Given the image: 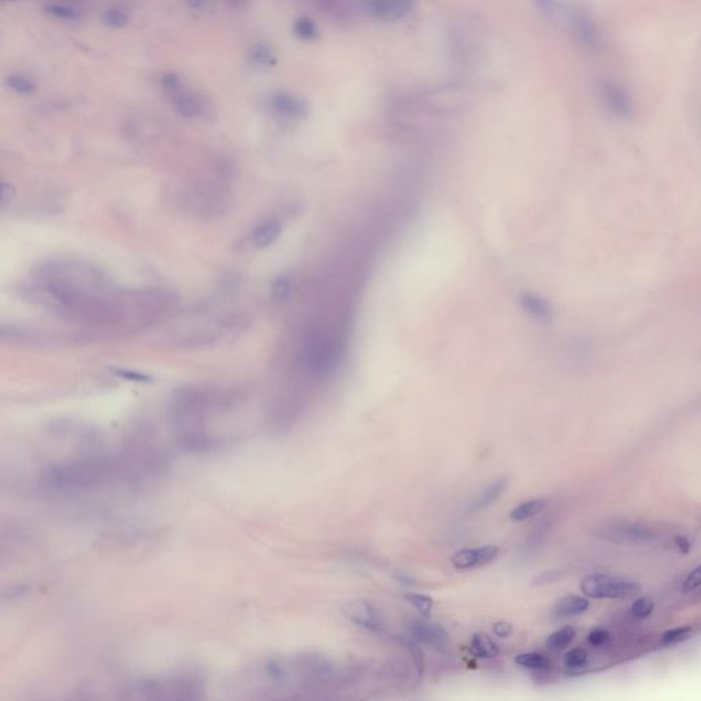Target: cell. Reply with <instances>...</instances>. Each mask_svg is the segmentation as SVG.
Returning <instances> with one entry per match:
<instances>
[{"mask_svg":"<svg viewBox=\"0 0 701 701\" xmlns=\"http://www.w3.org/2000/svg\"><path fill=\"white\" fill-rule=\"evenodd\" d=\"M581 591L585 596L597 600H619L636 596L641 591L640 585L628 578L596 572L581 581Z\"/></svg>","mask_w":701,"mask_h":701,"instance_id":"cell-5","label":"cell"},{"mask_svg":"<svg viewBox=\"0 0 701 701\" xmlns=\"http://www.w3.org/2000/svg\"><path fill=\"white\" fill-rule=\"evenodd\" d=\"M548 504V500L547 498H532V500H526L520 504H518L517 507L510 513V518L515 522H522V520H526V519H530V518L535 517L538 515Z\"/></svg>","mask_w":701,"mask_h":701,"instance_id":"cell-21","label":"cell"},{"mask_svg":"<svg viewBox=\"0 0 701 701\" xmlns=\"http://www.w3.org/2000/svg\"><path fill=\"white\" fill-rule=\"evenodd\" d=\"M292 291V284L288 277H279L272 285V297L274 301L282 303L285 301Z\"/></svg>","mask_w":701,"mask_h":701,"instance_id":"cell-31","label":"cell"},{"mask_svg":"<svg viewBox=\"0 0 701 701\" xmlns=\"http://www.w3.org/2000/svg\"><path fill=\"white\" fill-rule=\"evenodd\" d=\"M675 545L678 547L680 551H683V554H687L690 551V542L686 537L683 535H677L675 537Z\"/></svg>","mask_w":701,"mask_h":701,"instance_id":"cell-43","label":"cell"},{"mask_svg":"<svg viewBox=\"0 0 701 701\" xmlns=\"http://www.w3.org/2000/svg\"><path fill=\"white\" fill-rule=\"evenodd\" d=\"M600 91H601V97H603L606 107L615 117L622 118V119L633 117V112H634L633 100H631L630 95L624 90V87H621L612 81H606L601 84Z\"/></svg>","mask_w":701,"mask_h":701,"instance_id":"cell-9","label":"cell"},{"mask_svg":"<svg viewBox=\"0 0 701 701\" xmlns=\"http://www.w3.org/2000/svg\"><path fill=\"white\" fill-rule=\"evenodd\" d=\"M589 609V601L585 597L570 594L560 599L554 607V614L557 616H569L578 615Z\"/></svg>","mask_w":701,"mask_h":701,"instance_id":"cell-20","label":"cell"},{"mask_svg":"<svg viewBox=\"0 0 701 701\" xmlns=\"http://www.w3.org/2000/svg\"><path fill=\"white\" fill-rule=\"evenodd\" d=\"M269 105L272 110L276 111L279 115L295 121L307 118L310 112L309 103L295 93L284 92V91L274 92L269 99Z\"/></svg>","mask_w":701,"mask_h":701,"instance_id":"cell-11","label":"cell"},{"mask_svg":"<svg viewBox=\"0 0 701 701\" xmlns=\"http://www.w3.org/2000/svg\"><path fill=\"white\" fill-rule=\"evenodd\" d=\"M47 11L53 17L62 21H77L80 18V11L72 6H66V4H50L47 7Z\"/></svg>","mask_w":701,"mask_h":701,"instance_id":"cell-32","label":"cell"},{"mask_svg":"<svg viewBox=\"0 0 701 701\" xmlns=\"http://www.w3.org/2000/svg\"><path fill=\"white\" fill-rule=\"evenodd\" d=\"M519 303H520L522 310L535 321L542 322V323L551 321L552 309H551L550 303L545 299H542L541 296L530 294V292H525V294L519 296Z\"/></svg>","mask_w":701,"mask_h":701,"instance_id":"cell-16","label":"cell"},{"mask_svg":"<svg viewBox=\"0 0 701 701\" xmlns=\"http://www.w3.org/2000/svg\"><path fill=\"white\" fill-rule=\"evenodd\" d=\"M607 535L612 537L614 540L628 541V542H643V544L653 542L659 538L652 529L643 525L628 523V522L611 526Z\"/></svg>","mask_w":701,"mask_h":701,"instance_id":"cell-14","label":"cell"},{"mask_svg":"<svg viewBox=\"0 0 701 701\" xmlns=\"http://www.w3.org/2000/svg\"><path fill=\"white\" fill-rule=\"evenodd\" d=\"M515 662H517L518 665L523 667V668H528V670H538V671H542V670H547L550 668V660L547 656H544L542 653H538V652H526V653H520L515 658Z\"/></svg>","mask_w":701,"mask_h":701,"instance_id":"cell-24","label":"cell"},{"mask_svg":"<svg viewBox=\"0 0 701 701\" xmlns=\"http://www.w3.org/2000/svg\"><path fill=\"white\" fill-rule=\"evenodd\" d=\"M498 552L500 550L496 545L461 550L451 556V563L456 570H473L492 563L498 557Z\"/></svg>","mask_w":701,"mask_h":701,"instance_id":"cell-10","label":"cell"},{"mask_svg":"<svg viewBox=\"0 0 701 701\" xmlns=\"http://www.w3.org/2000/svg\"><path fill=\"white\" fill-rule=\"evenodd\" d=\"M533 3L535 9L547 18L555 19L560 13L557 0H533Z\"/></svg>","mask_w":701,"mask_h":701,"instance_id":"cell-34","label":"cell"},{"mask_svg":"<svg viewBox=\"0 0 701 701\" xmlns=\"http://www.w3.org/2000/svg\"><path fill=\"white\" fill-rule=\"evenodd\" d=\"M412 9V0H368L370 14L382 22L405 18Z\"/></svg>","mask_w":701,"mask_h":701,"instance_id":"cell-13","label":"cell"},{"mask_svg":"<svg viewBox=\"0 0 701 701\" xmlns=\"http://www.w3.org/2000/svg\"><path fill=\"white\" fill-rule=\"evenodd\" d=\"M588 652L582 648H574L569 651L563 658V665L570 670H578L588 663Z\"/></svg>","mask_w":701,"mask_h":701,"instance_id":"cell-28","label":"cell"},{"mask_svg":"<svg viewBox=\"0 0 701 701\" xmlns=\"http://www.w3.org/2000/svg\"><path fill=\"white\" fill-rule=\"evenodd\" d=\"M208 1L210 0H185V4L193 11H200L208 6Z\"/></svg>","mask_w":701,"mask_h":701,"instance_id":"cell-42","label":"cell"},{"mask_svg":"<svg viewBox=\"0 0 701 701\" xmlns=\"http://www.w3.org/2000/svg\"><path fill=\"white\" fill-rule=\"evenodd\" d=\"M560 577H562V572L559 570H547V572L535 575V578L532 579V585H547V584L557 581Z\"/></svg>","mask_w":701,"mask_h":701,"instance_id":"cell-36","label":"cell"},{"mask_svg":"<svg viewBox=\"0 0 701 701\" xmlns=\"http://www.w3.org/2000/svg\"><path fill=\"white\" fill-rule=\"evenodd\" d=\"M282 226L276 218H269L259 223L252 233V242L258 248H267L279 239Z\"/></svg>","mask_w":701,"mask_h":701,"instance_id":"cell-18","label":"cell"},{"mask_svg":"<svg viewBox=\"0 0 701 701\" xmlns=\"http://www.w3.org/2000/svg\"><path fill=\"white\" fill-rule=\"evenodd\" d=\"M315 6L325 13L329 18L347 23L355 18V9L352 0H310Z\"/></svg>","mask_w":701,"mask_h":701,"instance_id":"cell-15","label":"cell"},{"mask_svg":"<svg viewBox=\"0 0 701 701\" xmlns=\"http://www.w3.org/2000/svg\"><path fill=\"white\" fill-rule=\"evenodd\" d=\"M653 609H655L653 600H651L649 597H640L631 604L630 612L637 619H646L652 614Z\"/></svg>","mask_w":701,"mask_h":701,"instance_id":"cell-33","label":"cell"},{"mask_svg":"<svg viewBox=\"0 0 701 701\" xmlns=\"http://www.w3.org/2000/svg\"><path fill=\"white\" fill-rule=\"evenodd\" d=\"M103 22L110 26V28H115V29H119V28H124L128 25L129 22V16L125 10L119 9V7H111L109 10H106L103 13Z\"/></svg>","mask_w":701,"mask_h":701,"instance_id":"cell-27","label":"cell"},{"mask_svg":"<svg viewBox=\"0 0 701 701\" xmlns=\"http://www.w3.org/2000/svg\"><path fill=\"white\" fill-rule=\"evenodd\" d=\"M508 477H498L496 480L493 481L489 486H486L482 492L480 493L478 498L476 501H473L469 507V511L470 513H480L482 510L488 508L489 505H492L496 500L503 496V493L505 492L507 486H508Z\"/></svg>","mask_w":701,"mask_h":701,"instance_id":"cell-17","label":"cell"},{"mask_svg":"<svg viewBox=\"0 0 701 701\" xmlns=\"http://www.w3.org/2000/svg\"><path fill=\"white\" fill-rule=\"evenodd\" d=\"M567 21L572 35L577 37L579 43L591 48L600 46L601 43L600 31L588 13L579 9H572L567 13Z\"/></svg>","mask_w":701,"mask_h":701,"instance_id":"cell-8","label":"cell"},{"mask_svg":"<svg viewBox=\"0 0 701 701\" xmlns=\"http://www.w3.org/2000/svg\"><path fill=\"white\" fill-rule=\"evenodd\" d=\"M609 641V633L603 628H596L589 633L588 643L593 646H606Z\"/></svg>","mask_w":701,"mask_h":701,"instance_id":"cell-37","label":"cell"},{"mask_svg":"<svg viewBox=\"0 0 701 701\" xmlns=\"http://www.w3.org/2000/svg\"><path fill=\"white\" fill-rule=\"evenodd\" d=\"M410 633L415 641L419 644L434 648V649H444L448 646L449 636L448 631L439 624H432V622H424V621H414L410 625Z\"/></svg>","mask_w":701,"mask_h":701,"instance_id":"cell-12","label":"cell"},{"mask_svg":"<svg viewBox=\"0 0 701 701\" xmlns=\"http://www.w3.org/2000/svg\"><path fill=\"white\" fill-rule=\"evenodd\" d=\"M14 195H16V192H14L13 185L1 183V202L3 203H7L9 200H11L14 198Z\"/></svg>","mask_w":701,"mask_h":701,"instance_id":"cell-41","label":"cell"},{"mask_svg":"<svg viewBox=\"0 0 701 701\" xmlns=\"http://www.w3.org/2000/svg\"><path fill=\"white\" fill-rule=\"evenodd\" d=\"M204 678L195 670H177L141 677L125 685L124 699L132 700H196L204 693Z\"/></svg>","mask_w":701,"mask_h":701,"instance_id":"cell-2","label":"cell"},{"mask_svg":"<svg viewBox=\"0 0 701 701\" xmlns=\"http://www.w3.org/2000/svg\"><path fill=\"white\" fill-rule=\"evenodd\" d=\"M405 599L414 609H417L418 612H421L424 616H427L432 612L433 604H434L432 597L419 594V593H407L405 594Z\"/></svg>","mask_w":701,"mask_h":701,"instance_id":"cell-29","label":"cell"},{"mask_svg":"<svg viewBox=\"0 0 701 701\" xmlns=\"http://www.w3.org/2000/svg\"><path fill=\"white\" fill-rule=\"evenodd\" d=\"M692 633H693V628H690V626L671 628V630L665 631V633L662 634L660 643H662L663 646H674V644L683 643L685 640L690 638Z\"/></svg>","mask_w":701,"mask_h":701,"instance_id":"cell-30","label":"cell"},{"mask_svg":"<svg viewBox=\"0 0 701 701\" xmlns=\"http://www.w3.org/2000/svg\"><path fill=\"white\" fill-rule=\"evenodd\" d=\"M344 615L359 628L378 633L382 630V621L375 607L366 599L350 600L343 607Z\"/></svg>","mask_w":701,"mask_h":701,"instance_id":"cell-6","label":"cell"},{"mask_svg":"<svg viewBox=\"0 0 701 701\" xmlns=\"http://www.w3.org/2000/svg\"><path fill=\"white\" fill-rule=\"evenodd\" d=\"M492 630H493L495 636H498L500 638H507V637H510L514 633V626L510 622L498 621V622H496L493 625Z\"/></svg>","mask_w":701,"mask_h":701,"instance_id":"cell-38","label":"cell"},{"mask_svg":"<svg viewBox=\"0 0 701 701\" xmlns=\"http://www.w3.org/2000/svg\"><path fill=\"white\" fill-rule=\"evenodd\" d=\"M340 346L329 334L322 332L310 333L303 346L300 362L310 374L323 377L336 369L340 359Z\"/></svg>","mask_w":701,"mask_h":701,"instance_id":"cell-4","label":"cell"},{"mask_svg":"<svg viewBox=\"0 0 701 701\" xmlns=\"http://www.w3.org/2000/svg\"><path fill=\"white\" fill-rule=\"evenodd\" d=\"M41 292L59 313L106 322L121 313L117 289L96 269L75 262H56L43 270Z\"/></svg>","mask_w":701,"mask_h":701,"instance_id":"cell-1","label":"cell"},{"mask_svg":"<svg viewBox=\"0 0 701 701\" xmlns=\"http://www.w3.org/2000/svg\"><path fill=\"white\" fill-rule=\"evenodd\" d=\"M701 585V564H699L695 570L689 572V575L685 578L683 585V592L695 591Z\"/></svg>","mask_w":701,"mask_h":701,"instance_id":"cell-35","label":"cell"},{"mask_svg":"<svg viewBox=\"0 0 701 701\" xmlns=\"http://www.w3.org/2000/svg\"><path fill=\"white\" fill-rule=\"evenodd\" d=\"M117 374L127 378V380H132V381H139V382H148L151 381V378L144 375V374H140V373H134V371H129V370H117Z\"/></svg>","mask_w":701,"mask_h":701,"instance_id":"cell-39","label":"cell"},{"mask_svg":"<svg viewBox=\"0 0 701 701\" xmlns=\"http://www.w3.org/2000/svg\"><path fill=\"white\" fill-rule=\"evenodd\" d=\"M469 651L477 659H493L500 653L498 644L483 633H477L473 636Z\"/></svg>","mask_w":701,"mask_h":701,"instance_id":"cell-19","label":"cell"},{"mask_svg":"<svg viewBox=\"0 0 701 701\" xmlns=\"http://www.w3.org/2000/svg\"><path fill=\"white\" fill-rule=\"evenodd\" d=\"M577 636V630L572 628V626H564V628H559L554 631L545 641V646H548L551 651H562L564 649L566 646H570L572 643V640L575 638Z\"/></svg>","mask_w":701,"mask_h":701,"instance_id":"cell-23","label":"cell"},{"mask_svg":"<svg viewBox=\"0 0 701 701\" xmlns=\"http://www.w3.org/2000/svg\"><path fill=\"white\" fill-rule=\"evenodd\" d=\"M470 100L469 92L461 87H443L426 93L424 103L429 109L455 110L461 109Z\"/></svg>","mask_w":701,"mask_h":701,"instance_id":"cell-7","label":"cell"},{"mask_svg":"<svg viewBox=\"0 0 701 701\" xmlns=\"http://www.w3.org/2000/svg\"><path fill=\"white\" fill-rule=\"evenodd\" d=\"M161 88L168 97L173 109L185 119L208 118L214 111L208 97L189 88L178 74H164L161 78Z\"/></svg>","mask_w":701,"mask_h":701,"instance_id":"cell-3","label":"cell"},{"mask_svg":"<svg viewBox=\"0 0 701 701\" xmlns=\"http://www.w3.org/2000/svg\"><path fill=\"white\" fill-rule=\"evenodd\" d=\"M294 32L299 38L307 40V41H313L319 37V29H318L315 21L309 18V17L296 19Z\"/></svg>","mask_w":701,"mask_h":701,"instance_id":"cell-26","label":"cell"},{"mask_svg":"<svg viewBox=\"0 0 701 701\" xmlns=\"http://www.w3.org/2000/svg\"><path fill=\"white\" fill-rule=\"evenodd\" d=\"M248 62L255 68H273L277 63V58L269 46L257 44L248 54Z\"/></svg>","mask_w":701,"mask_h":701,"instance_id":"cell-22","label":"cell"},{"mask_svg":"<svg viewBox=\"0 0 701 701\" xmlns=\"http://www.w3.org/2000/svg\"><path fill=\"white\" fill-rule=\"evenodd\" d=\"M222 1H223V3L229 7V9L236 10V11L245 10V9L250 6V3H251V0H222Z\"/></svg>","mask_w":701,"mask_h":701,"instance_id":"cell-40","label":"cell"},{"mask_svg":"<svg viewBox=\"0 0 701 701\" xmlns=\"http://www.w3.org/2000/svg\"><path fill=\"white\" fill-rule=\"evenodd\" d=\"M6 85L13 92H17L19 95H29V93L33 92L36 88L33 80H31L29 77H26L23 74H10L6 78Z\"/></svg>","mask_w":701,"mask_h":701,"instance_id":"cell-25","label":"cell"}]
</instances>
